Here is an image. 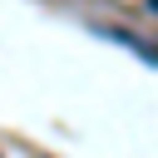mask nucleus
I'll list each match as a JSON object with an SVG mask.
<instances>
[{"label": "nucleus", "mask_w": 158, "mask_h": 158, "mask_svg": "<svg viewBox=\"0 0 158 158\" xmlns=\"http://www.w3.org/2000/svg\"><path fill=\"white\" fill-rule=\"evenodd\" d=\"M104 35H109V40H123L128 49H138L143 59H153V64H158V44H143L138 35H128V30H118V25H104Z\"/></svg>", "instance_id": "f257e3e1"}, {"label": "nucleus", "mask_w": 158, "mask_h": 158, "mask_svg": "<svg viewBox=\"0 0 158 158\" xmlns=\"http://www.w3.org/2000/svg\"><path fill=\"white\" fill-rule=\"evenodd\" d=\"M148 10H153V15H158V0H148Z\"/></svg>", "instance_id": "f03ea898"}]
</instances>
